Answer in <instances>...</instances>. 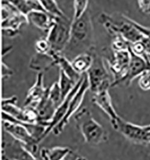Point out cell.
<instances>
[{
    "mask_svg": "<svg viewBox=\"0 0 150 160\" xmlns=\"http://www.w3.org/2000/svg\"><path fill=\"white\" fill-rule=\"evenodd\" d=\"M18 97L15 95L3 98L1 102L2 112L18 121L23 122V109L18 106Z\"/></svg>",
    "mask_w": 150,
    "mask_h": 160,
    "instance_id": "cell-19",
    "label": "cell"
},
{
    "mask_svg": "<svg viewBox=\"0 0 150 160\" xmlns=\"http://www.w3.org/2000/svg\"><path fill=\"white\" fill-rule=\"evenodd\" d=\"M3 122L4 130L14 140L22 143L33 154L38 151L39 144L38 140L31 136L25 127L16 122L8 121H3Z\"/></svg>",
    "mask_w": 150,
    "mask_h": 160,
    "instance_id": "cell-9",
    "label": "cell"
},
{
    "mask_svg": "<svg viewBox=\"0 0 150 160\" xmlns=\"http://www.w3.org/2000/svg\"><path fill=\"white\" fill-rule=\"evenodd\" d=\"M13 74V71L4 62L2 64V78L3 79H7Z\"/></svg>",
    "mask_w": 150,
    "mask_h": 160,
    "instance_id": "cell-34",
    "label": "cell"
},
{
    "mask_svg": "<svg viewBox=\"0 0 150 160\" xmlns=\"http://www.w3.org/2000/svg\"><path fill=\"white\" fill-rule=\"evenodd\" d=\"M96 51L94 43V27L90 10L76 21H72L69 42L62 53L70 61L79 55Z\"/></svg>",
    "mask_w": 150,
    "mask_h": 160,
    "instance_id": "cell-1",
    "label": "cell"
},
{
    "mask_svg": "<svg viewBox=\"0 0 150 160\" xmlns=\"http://www.w3.org/2000/svg\"><path fill=\"white\" fill-rule=\"evenodd\" d=\"M96 51L90 53L85 52L80 54L72 60V64L75 70L77 73L82 75L83 73H86L92 66L94 60L93 54Z\"/></svg>",
    "mask_w": 150,
    "mask_h": 160,
    "instance_id": "cell-21",
    "label": "cell"
},
{
    "mask_svg": "<svg viewBox=\"0 0 150 160\" xmlns=\"http://www.w3.org/2000/svg\"><path fill=\"white\" fill-rule=\"evenodd\" d=\"M139 86L143 91H150V69L141 74L139 79Z\"/></svg>",
    "mask_w": 150,
    "mask_h": 160,
    "instance_id": "cell-31",
    "label": "cell"
},
{
    "mask_svg": "<svg viewBox=\"0 0 150 160\" xmlns=\"http://www.w3.org/2000/svg\"><path fill=\"white\" fill-rule=\"evenodd\" d=\"M58 80V85L61 90V92L62 95V98L64 101L67 97V96L70 94L72 90L75 87L77 83L74 82L69 78H68L63 72L59 70V76Z\"/></svg>",
    "mask_w": 150,
    "mask_h": 160,
    "instance_id": "cell-24",
    "label": "cell"
},
{
    "mask_svg": "<svg viewBox=\"0 0 150 160\" xmlns=\"http://www.w3.org/2000/svg\"><path fill=\"white\" fill-rule=\"evenodd\" d=\"M93 64L86 74L88 80L89 90L95 94L100 88L107 83H111L112 76L105 65L104 58L95 52L93 54Z\"/></svg>",
    "mask_w": 150,
    "mask_h": 160,
    "instance_id": "cell-7",
    "label": "cell"
},
{
    "mask_svg": "<svg viewBox=\"0 0 150 160\" xmlns=\"http://www.w3.org/2000/svg\"><path fill=\"white\" fill-rule=\"evenodd\" d=\"M145 127H146V128H147V130H150V125H145Z\"/></svg>",
    "mask_w": 150,
    "mask_h": 160,
    "instance_id": "cell-37",
    "label": "cell"
},
{
    "mask_svg": "<svg viewBox=\"0 0 150 160\" xmlns=\"http://www.w3.org/2000/svg\"><path fill=\"white\" fill-rule=\"evenodd\" d=\"M1 27L4 36L13 38L19 33L23 24H29L27 17L22 15L11 1H2Z\"/></svg>",
    "mask_w": 150,
    "mask_h": 160,
    "instance_id": "cell-4",
    "label": "cell"
},
{
    "mask_svg": "<svg viewBox=\"0 0 150 160\" xmlns=\"http://www.w3.org/2000/svg\"><path fill=\"white\" fill-rule=\"evenodd\" d=\"M130 22L131 23L136 27L137 30H139L143 36L146 38H147L148 39H149L150 40V27H144L143 25L138 23L137 22L135 21L134 20L130 19Z\"/></svg>",
    "mask_w": 150,
    "mask_h": 160,
    "instance_id": "cell-32",
    "label": "cell"
},
{
    "mask_svg": "<svg viewBox=\"0 0 150 160\" xmlns=\"http://www.w3.org/2000/svg\"><path fill=\"white\" fill-rule=\"evenodd\" d=\"M138 7L140 11L145 15L150 14V1H137Z\"/></svg>",
    "mask_w": 150,
    "mask_h": 160,
    "instance_id": "cell-33",
    "label": "cell"
},
{
    "mask_svg": "<svg viewBox=\"0 0 150 160\" xmlns=\"http://www.w3.org/2000/svg\"><path fill=\"white\" fill-rule=\"evenodd\" d=\"M71 151L69 147L57 146L52 148H43L40 153L43 160H64Z\"/></svg>",
    "mask_w": 150,
    "mask_h": 160,
    "instance_id": "cell-22",
    "label": "cell"
},
{
    "mask_svg": "<svg viewBox=\"0 0 150 160\" xmlns=\"http://www.w3.org/2000/svg\"><path fill=\"white\" fill-rule=\"evenodd\" d=\"M35 49L37 53L41 55H49L51 51L50 44L45 37L40 38L36 41Z\"/></svg>",
    "mask_w": 150,
    "mask_h": 160,
    "instance_id": "cell-29",
    "label": "cell"
},
{
    "mask_svg": "<svg viewBox=\"0 0 150 160\" xmlns=\"http://www.w3.org/2000/svg\"><path fill=\"white\" fill-rule=\"evenodd\" d=\"M89 89V83L85 73L84 80L82 81L80 87L70 101L69 109L67 110V112L64 118L52 131L54 135L58 136L63 131L65 127L69 122L70 118L72 115H73L74 113H76L79 110V108L83 102V100L85 97L86 92Z\"/></svg>",
    "mask_w": 150,
    "mask_h": 160,
    "instance_id": "cell-10",
    "label": "cell"
},
{
    "mask_svg": "<svg viewBox=\"0 0 150 160\" xmlns=\"http://www.w3.org/2000/svg\"><path fill=\"white\" fill-rule=\"evenodd\" d=\"M11 1L22 14L27 17L30 13L33 12H45L40 1L15 0Z\"/></svg>",
    "mask_w": 150,
    "mask_h": 160,
    "instance_id": "cell-23",
    "label": "cell"
},
{
    "mask_svg": "<svg viewBox=\"0 0 150 160\" xmlns=\"http://www.w3.org/2000/svg\"><path fill=\"white\" fill-rule=\"evenodd\" d=\"M48 88L43 98L34 106L39 115V124L48 127L51 120L55 115L57 106L48 95Z\"/></svg>",
    "mask_w": 150,
    "mask_h": 160,
    "instance_id": "cell-14",
    "label": "cell"
},
{
    "mask_svg": "<svg viewBox=\"0 0 150 160\" xmlns=\"http://www.w3.org/2000/svg\"><path fill=\"white\" fill-rule=\"evenodd\" d=\"M111 125L115 130L120 132L132 142L139 144H150V131L146 128L145 126L132 124L120 117Z\"/></svg>",
    "mask_w": 150,
    "mask_h": 160,
    "instance_id": "cell-8",
    "label": "cell"
},
{
    "mask_svg": "<svg viewBox=\"0 0 150 160\" xmlns=\"http://www.w3.org/2000/svg\"><path fill=\"white\" fill-rule=\"evenodd\" d=\"M98 22L113 37L122 36L130 44L141 41L145 37L130 22V18L119 13L107 14L103 12Z\"/></svg>",
    "mask_w": 150,
    "mask_h": 160,
    "instance_id": "cell-2",
    "label": "cell"
},
{
    "mask_svg": "<svg viewBox=\"0 0 150 160\" xmlns=\"http://www.w3.org/2000/svg\"><path fill=\"white\" fill-rule=\"evenodd\" d=\"M44 11L48 14L59 19H67V16L59 8L57 2L55 1H40Z\"/></svg>",
    "mask_w": 150,
    "mask_h": 160,
    "instance_id": "cell-25",
    "label": "cell"
},
{
    "mask_svg": "<svg viewBox=\"0 0 150 160\" xmlns=\"http://www.w3.org/2000/svg\"><path fill=\"white\" fill-rule=\"evenodd\" d=\"M130 49L134 54L145 59L146 56V48L142 40L135 43L130 44Z\"/></svg>",
    "mask_w": 150,
    "mask_h": 160,
    "instance_id": "cell-30",
    "label": "cell"
},
{
    "mask_svg": "<svg viewBox=\"0 0 150 160\" xmlns=\"http://www.w3.org/2000/svg\"><path fill=\"white\" fill-rule=\"evenodd\" d=\"M145 60H146V61H147L148 64H150V56L147 57L145 58Z\"/></svg>",
    "mask_w": 150,
    "mask_h": 160,
    "instance_id": "cell-36",
    "label": "cell"
},
{
    "mask_svg": "<svg viewBox=\"0 0 150 160\" xmlns=\"http://www.w3.org/2000/svg\"><path fill=\"white\" fill-rule=\"evenodd\" d=\"M54 66H56L54 59L48 55L36 53L29 62V68L38 73L46 72Z\"/></svg>",
    "mask_w": 150,
    "mask_h": 160,
    "instance_id": "cell-20",
    "label": "cell"
},
{
    "mask_svg": "<svg viewBox=\"0 0 150 160\" xmlns=\"http://www.w3.org/2000/svg\"><path fill=\"white\" fill-rule=\"evenodd\" d=\"M29 24L31 23L37 28L48 32L54 23L56 22L57 18L48 14L46 12L37 11L30 13L27 16Z\"/></svg>",
    "mask_w": 150,
    "mask_h": 160,
    "instance_id": "cell-18",
    "label": "cell"
},
{
    "mask_svg": "<svg viewBox=\"0 0 150 160\" xmlns=\"http://www.w3.org/2000/svg\"><path fill=\"white\" fill-rule=\"evenodd\" d=\"M48 95L51 100L54 102L58 108L63 102L61 90L58 85V82H54L50 87L48 88Z\"/></svg>",
    "mask_w": 150,
    "mask_h": 160,
    "instance_id": "cell-27",
    "label": "cell"
},
{
    "mask_svg": "<svg viewBox=\"0 0 150 160\" xmlns=\"http://www.w3.org/2000/svg\"><path fill=\"white\" fill-rule=\"evenodd\" d=\"M130 46V43L122 36L114 37L111 43L112 51L114 52L129 51Z\"/></svg>",
    "mask_w": 150,
    "mask_h": 160,
    "instance_id": "cell-28",
    "label": "cell"
},
{
    "mask_svg": "<svg viewBox=\"0 0 150 160\" xmlns=\"http://www.w3.org/2000/svg\"><path fill=\"white\" fill-rule=\"evenodd\" d=\"M89 8L88 1H73V16L72 21L80 19Z\"/></svg>",
    "mask_w": 150,
    "mask_h": 160,
    "instance_id": "cell-26",
    "label": "cell"
},
{
    "mask_svg": "<svg viewBox=\"0 0 150 160\" xmlns=\"http://www.w3.org/2000/svg\"><path fill=\"white\" fill-rule=\"evenodd\" d=\"M71 24L69 18H57L46 36L50 44V52L62 53L65 51L70 40Z\"/></svg>",
    "mask_w": 150,
    "mask_h": 160,
    "instance_id": "cell-5",
    "label": "cell"
},
{
    "mask_svg": "<svg viewBox=\"0 0 150 160\" xmlns=\"http://www.w3.org/2000/svg\"><path fill=\"white\" fill-rule=\"evenodd\" d=\"M52 57L55 61L56 66H58L59 70L63 72L65 74L76 83H78L82 79V75L77 73L73 67L71 61H70L62 53L50 52L48 55Z\"/></svg>",
    "mask_w": 150,
    "mask_h": 160,
    "instance_id": "cell-17",
    "label": "cell"
},
{
    "mask_svg": "<svg viewBox=\"0 0 150 160\" xmlns=\"http://www.w3.org/2000/svg\"><path fill=\"white\" fill-rule=\"evenodd\" d=\"M48 88L44 85V74L43 73H38L36 76V82L30 88L26 96L24 107L33 106L40 102L46 95Z\"/></svg>",
    "mask_w": 150,
    "mask_h": 160,
    "instance_id": "cell-16",
    "label": "cell"
},
{
    "mask_svg": "<svg viewBox=\"0 0 150 160\" xmlns=\"http://www.w3.org/2000/svg\"><path fill=\"white\" fill-rule=\"evenodd\" d=\"M64 160H87L83 157H76L73 151H71Z\"/></svg>",
    "mask_w": 150,
    "mask_h": 160,
    "instance_id": "cell-35",
    "label": "cell"
},
{
    "mask_svg": "<svg viewBox=\"0 0 150 160\" xmlns=\"http://www.w3.org/2000/svg\"><path fill=\"white\" fill-rule=\"evenodd\" d=\"M91 101L107 115L111 124L120 117L113 106L109 89H104L93 94Z\"/></svg>",
    "mask_w": 150,
    "mask_h": 160,
    "instance_id": "cell-15",
    "label": "cell"
},
{
    "mask_svg": "<svg viewBox=\"0 0 150 160\" xmlns=\"http://www.w3.org/2000/svg\"><path fill=\"white\" fill-rule=\"evenodd\" d=\"M109 71L112 76L111 87H115L122 83L129 68L130 54L129 51L114 52L112 55L106 56Z\"/></svg>",
    "mask_w": 150,
    "mask_h": 160,
    "instance_id": "cell-6",
    "label": "cell"
},
{
    "mask_svg": "<svg viewBox=\"0 0 150 160\" xmlns=\"http://www.w3.org/2000/svg\"><path fill=\"white\" fill-rule=\"evenodd\" d=\"M74 119L87 143L97 145L108 140L109 134L106 130L94 119L87 108L79 110L74 115Z\"/></svg>",
    "mask_w": 150,
    "mask_h": 160,
    "instance_id": "cell-3",
    "label": "cell"
},
{
    "mask_svg": "<svg viewBox=\"0 0 150 160\" xmlns=\"http://www.w3.org/2000/svg\"><path fill=\"white\" fill-rule=\"evenodd\" d=\"M84 76H82V79L76 84V85L75 86V87L74 88V89L72 90V91L70 93V94L67 96V97L58 107L57 109L56 110V112L55 113V115L53 117L52 119L51 120L48 127L46 128V130L45 132H44L43 136L41 137V138H40L39 143L42 142L43 140L49 135V134L50 133V132L52 131L53 129L64 118V117H65L67 112V110L69 109V106L70 101H71L73 97L75 95L76 92H77V91L78 90V89L80 87L82 81L84 80Z\"/></svg>",
    "mask_w": 150,
    "mask_h": 160,
    "instance_id": "cell-13",
    "label": "cell"
},
{
    "mask_svg": "<svg viewBox=\"0 0 150 160\" xmlns=\"http://www.w3.org/2000/svg\"><path fill=\"white\" fill-rule=\"evenodd\" d=\"M2 152L3 160H38L25 146L16 140L4 143Z\"/></svg>",
    "mask_w": 150,
    "mask_h": 160,
    "instance_id": "cell-11",
    "label": "cell"
},
{
    "mask_svg": "<svg viewBox=\"0 0 150 160\" xmlns=\"http://www.w3.org/2000/svg\"><path fill=\"white\" fill-rule=\"evenodd\" d=\"M130 60L127 75L122 83L129 87L132 82L137 77H140L142 73L150 69V64L143 58L134 54L129 48Z\"/></svg>",
    "mask_w": 150,
    "mask_h": 160,
    "instance_id": "cell-12",
    "label": "cell"
}]
</instances>
